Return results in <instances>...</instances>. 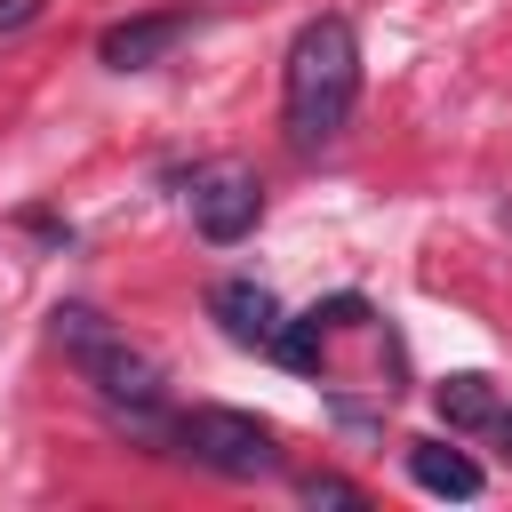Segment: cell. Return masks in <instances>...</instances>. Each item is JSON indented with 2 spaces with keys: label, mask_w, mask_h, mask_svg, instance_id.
Wrapping results in <instances>:
<instances>
[{
  "label": "cell",
  "mask_w": 512,
  "mask_h": 512,
  "mask_svg": "<svg viewBox=\"0 0 512 512\" xmlns=\"http://www.w3.org/2000/svg\"><path fill=\"white\" fill-rule=\"evenodd\" d=\"M40 16V0H0V32H24Z\"/></svg>",
  "instance_id": "obj_11"
},
{
  "label": "cell",
  "mask_w": 512,
  "mask_h": 512,
  "mask_svg": "<svg viewBox=\"0 0 512 512\" xmlns=\"http://www.w3.org/2000/svg\"><path fill=\"white\" fill-rule=\"evenodd\" d=\"M176 440H184L192 464H208V472H224V480H264V472H280L272 424H256V416H240V408H192V416H176Z\"/></svg>",
  "instance_id": "obj_3"
},
{
  "label": "cell",
  "mask_w": 512,
  "mask_h": 512,
  "mask_svg": "<svg viewBox=\"0 0 512 512\" xmlns=\"http://www.w3.org/2000/svg\"><path fill=\"white\" fill-rule=\"evenodd\" d=\"M56 344H72L80 376H88L112 408H128V416H152V408H160V368H152L128 336H112V328H104V312L64 304V312H56Z\"/></svg>",
  "instance_id": "obj_2"
},
{
  "label": "cell",
  "mask_w": 512,
  "mask_h": 512,
  "mask_svg": "<svg viewBox=\"0 0 512 512\" xmlns=\"http://www.w3.org/2000/svg\"><path fill=\"white\" fill-rule=\"evenodd\" d=\"M192 32V16L184 8H160V16H128V24H112L104 40H96V56L112 64V72H144V64H160L176 40Z\"/></svg>",
  "instance_id": "obj_6"
},
{
  "label": "cell",
  "mask_w": 512,
  "mask_h": 512,
  "mask_svg": "<svg viewBox=\"0 0 512 512\" xmlns=\"http://www.w3.org/2000/svg\"><path fill=\"white\" fill-rule=\"evenodd\" d=\"M208 312H216V328H224L232 344H248V352H272V336H280V304H272L264 280H216V288H208Z\"/></svg>",
  "instance_id": "obj_5"
},
{
  "label": "cell",
  "mask_w": 512,
  "mask_h": 512,
  "mask_svg": "<svg viewBox=\"0 0 512 512\" xmlns=\"http://www.w3.org/2000/svg\"><path fill=\"white\" fill-rule=\"evenodd\" d=\"M408 480L424 488V496H480V464L464 456V448H448V440H408Z\"/></svg>",
  "instance_id": "obj_8"
},
{
  "label": "cell",
  "mask_w": 512,
  "mask_h": 512,
  "mask_svg": "<svg viewBox=\"0 0 512 512\" xmlns=\"http://www.w3.org/2000/svg\"><path fill=\"white\" fill-rule=\"evenodd\" d=\"M432 408L448 416V432H488V440L512 448V408L496 400L488 376H472V368H464V376H440V384H432Z\"/></svg>",
  "instance_id": "obj_7"
},
{
  "label": "cell",
  "mask_w": 512,
  "mask_h": 512,
  "mask_svg": "<svg viewBox=\"0 0 512 512\" xmlns=\"http://www.w3.org/2000/svg\"><path fill=\"white\" fill-rule=\"evenodd\" d=\"M320 344H328V312L312 304V312L280 320V336H272V360H280V368H296V376H312V368H320Z\"/></svg>",
  "instance_id": "obj_9"
},
{
  "label": "cell",
  "mask_w": 512,
  "mask_h": 512,
  "mask_svg": "<svg viewBox=\"0 0 512 512\" xmlns=\"http://www.w3.org/2000/svg\"><path fill=\"white\" fill-rule=\"evenodd\" d=\"M360 104V40L344 16H312L288 40V80H280V128L296 152H328Z\"/></svg>",
  "instance_id": "obj_1"
},
{
  "label": "cell",
  "mask_w": 512,
  "mask_h": 512,
  "mask_svg": "<svg viewBox=\"0 0 512 512\" xmlns=\"http://www.w3.org/2000/svg\"><path fill=\"white\" fill-rule=\"evenodd\" d=\"M256 216H264V184H256V168L216 160V168H200V176H192V224H200V240L232 248V240H248V232H256Z\"/></svg>",
  "instance_id": "obj_4"
},
{
  "label": "cell",
  "mask_w": 512,
  "mask_h": 512,
  "mask_svg": "<svg viewBox=\"0 0 512 512\" xmlns=\"http://www.w3.org/2000/svg\"><path fill=\"white\" fill-rule=\"evenodd\" d=\"M296 496H304V504H352V512L368 504V488H360V480H344V472H304V480H296Z\"/></svg>",
  "instance_id": "obj_10"
}]
</instances>
